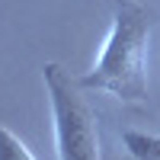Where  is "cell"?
I'll use <instances>...</instances> for the list:
<instances>
[{
    "label": "cell",
    "instance_id": "1",
    "mask_svg": "<svg viewBox=\"0 0 160 160\" xmlns=\"http://www.w3.org/2000/svg\"><path fill=\"white\" fill-rule=\"evenodd\" d=\"M148 51H151V16L135 0H115L109 32L93 68L77 77L83 90L109 93L122 102L148 99Z\"/></svg>",
    "mask_w": 160,
    "mask_h": 160
},
{
    "label": "cell",
    "instance_id": "2",
    "mask_svg": "<svg viewBox=\"0 0 160 160\" xmlns=\"http://www.w3.org/2000/svg\"><path fill=\"white\" fill-rule=\"evenodd\" d=\"M51 125H55V151L58 160H99V128L96 115L83 99V87L77 83L71 71H64L58 61H48L42 68Z\"/></svg>",
    "mask_w": 160,
    "mask_h": 160
},
{
    "label": "cell",
    "instance_id": "3",
    "mask_svg": "<svg viewBox=\"0 0 160 160\" xmlns=\"http://www.w3.org/2000/svg\"><path fill=\"white\" fill-rule=\"evenodd\" d=\"M122 148L128 151L131 160H160V135L128 128V131H122Z\"/></svg>",
    "mask_w": 160,
    "mask_h": 160
},
{
    "label": "cell",
    "instance_id": "4",
    "mask_svg": "<svg viewBox=\"0 0 160 160\" xmlns=\"http://www.w3.org/2000/svg\"><path fill=\"white\" fill-rule=\"evenodd\" d=\"M0 160H35L32 151L22 144V138L13 135L7 125H0Z\"/></svg>",
    "mask_w": 160,
    "mask_h": 160
}]
</instances>
